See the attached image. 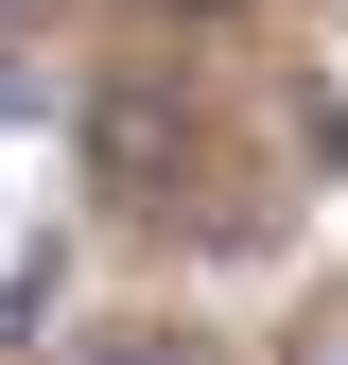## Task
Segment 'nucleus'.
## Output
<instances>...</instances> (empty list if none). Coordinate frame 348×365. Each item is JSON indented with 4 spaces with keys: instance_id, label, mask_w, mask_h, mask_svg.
I'll return each mask as SVG.
<instances>
[{
    "instance_id": "obj_1",
    "label": "nucleus",
    "mask_w": 348,
    "mask_h": 365,
    "mask_svg": "<svg viewBox=\"0 0 348 365\" xmlns=\"http://www.w3.org/2000/svg\"><path fill=\"white\" fill-rule=\"evenodd\" d=\"M279 365H348V279H331L314 313H296V348H279Z\"/></svg>"
},
{
    "instance_id": "obj_2",
    "label": "nucleus",
    "mask_w": 348,
    "mask_h": 365,
    "mask_svg": "<svg viewBox=\"0 0 348 365\" xmlns=\"http://www.w3.org/2000/svg\"><path fill=\"white\" fill-rule=\"evenodd\" d=\"M105 365H192V348H105Z\"/></svg>"
},
{
    "instance_id": "obj_3",
    "label": "nucleus",
    "mask_w": 348,
    "mask_h": 365,
    "mask_svg": "<svg viewBox=\"0 0 348 365\" xmlns=\"http://www.w3.org/2000/svg\"><path fill=\"white\" fill-rule=\"evenodd\" d=\"M0 18H18V0H0Z\"/></svg>"
}]
</instances>
